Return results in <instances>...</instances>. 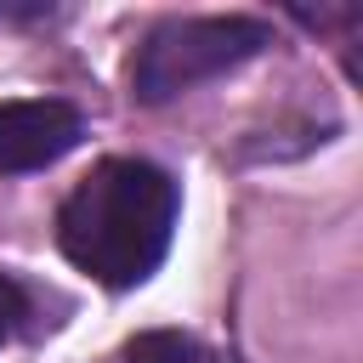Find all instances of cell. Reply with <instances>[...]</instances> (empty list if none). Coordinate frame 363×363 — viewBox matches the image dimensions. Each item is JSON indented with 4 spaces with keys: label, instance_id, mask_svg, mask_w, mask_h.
Segmentation results:
<instances>
[{
    "label": "cell",
    "instance_id": "cell-4",
    "mask_svg": "<svg viewBox=\"0 0 363 363\" xmlns=\"http://www.w3.org/2000/svg\"><path fill=\"white\" fill-rule=\"evenodd\" d=\"M119 363H238V357L187 335V329H142V335L125 340Z\"/></svg>",
    "mask_w": 363,
    "mask_h": 363
},
{
    "label": "cell",
    "instance_id": "cell-1",
    "mask_svg": "<svg viewBox=\"0 0 363 363\" xmlns=\"http://www.w3.org/2000/svg\"><path fill=\"white\" fill-rule=\"evenodd\" d=\"M182 193L153 159H102L57 210L62 255L108 289H136L159 272L176 238Z\"/></svg>",
    "mask_w": 363,
    "mask_h": 363
},
{
    "label": "cell",
    "instance_id": "cell-2",
    "mask_svg": "<svg viewBox=\"0 0 363 363\" xmlns=\"http://www.w3.org/2000/svg\"><path fill=\"white\" fill-rule=\"evenodd\" d=\"M267 45H272V28L261 17H164L130 51V96L170 102V96L261 57Z\"/></svg>",
    "mask_w": 363,
    "mask_h": 363
},
{
    "label": "cell",
    "instance_id": "cell-3",
    "mask_svg": "<svg viewBox=\"0 0 363 363\" xmlns=\"http://www.w3.org/2000/svg\"><path fill=\"white\" fill-rule=\"evenodd\" d=\"M85 136V113L62 96H23V102H0V170L23 176V170H45L57 159H68Z\"/></svg>",
    "mask_w": 363,
    "mask_h": 363
},
{
    "label": "cell",
    "instance_id": "cell-5",
    "mask_svg": "<svg viewBox=\"0 0 363 363\" xmlns=\"http://www.w3.org/2000/svg\"><path fill=\"white\" fill-rule=\"evenodd\" d=\"M28 318H34V301H28V289H23L11 272H0V346H6V340H17Z\"/></svg>",
    "mask_w": 363,
    "mask_h": 363
}]
</instances>
